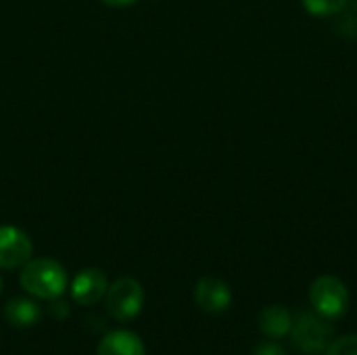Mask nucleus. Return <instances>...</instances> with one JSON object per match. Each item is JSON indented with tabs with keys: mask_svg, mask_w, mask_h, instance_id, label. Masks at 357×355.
I'll return each mask as SVG.
<instances>
[{
	"mask_svg": "<svg viewBox=\"0 0 357 355\" xmlns=\"http://www.w3.org/2000/svg\"><path fill=\"white\" fill-rule=\"evenodd\" d=\"M305 10L316 15V17H326V15H337L347 6V0H301Z\"/></svg>",
	"mask_w": 357,
	"mask_h": 355,
	"instance_id": "11",
	"label": "nucleus"
},
{
	"mask_svg": "<svg viewBox=\"0 0 357 355\" xmlns=\"http://www.w3.org/2000/svg\"><path fill=\"white\" fill-rule=\"evenodd\" d=\"M195 301L205 314L218 316L230 308L232 291L224 280L213 278V276H205L195 287Z\"/></svg>",
	"mask_w": 357,
	"mask_h": 355,
	"instance_id": "6",
	"label": "nucleus"
},
{
	"mask_svg": "<svg viewBox=\"0 0 357 355\" xmlns=\"http://www.w3.org/2000/svg\"><path fill=\"white\" fill-rule=\"evenodd\" d=\"M291 326H293V316L282 305H268L259 314V328L264 335H268L272 339L287 337L291 333Z\"/></svg>",
	"mask_w": 357,
	"mask_h": 355,
	"instance_id": "10",
	"label": "nucleus"
},
{
	"mask_svg": "<svg viewBox=\"0 0 357 355\" xmlns=\"http://www.w3.org/2000/svg\"><path fill=\"white\" fill-rule=\"evenodd\" d=\"M21 287L38 299L54 301L67 289V272L54 259H29L21 270Z\"/></svg>",
	"mask_w": 357,
	"mask_h": 355,
	"instance_id": "1",
	"label": "nucleus"
},
{
	"mask_svg": "<svg viewBox=\"0 0 357 355\" xmlns=\"http://www.w3.org/2000/svg\"><path fill=\"white\" fill-rule=\"evenodd\" d=\"M310 301L324 318H341L349 308V291L337 276H318L310 287Z\"/></svg>",
	"mask_w": 357,
	"mask_h": 355,
	"instance_id": "2",
	"label": "nucleus"
},
{
	"mask_svg": "<svg viewBox=\"0 0 357 355\" xmlns=\"http://www.w3.org/2000/svg\"><path fill=\"white\" fill-rule=\"evenodd\" d=\"M40 316H42L40 305L25 297H15L4 305V318L8 320V324H13L17 328L33 326L40 320Z\"/></svg>",
	"mask_w": 357,
	"mask_h": 355,
	"instance_id": "9",
	"label": "nucleus"
},
{
	"mask_svg": "<svg viewBox=\"0 0 357 355\" xmlns=\"http://www.w3.org/2000/svg\"><path fill=\"white\" fill-rule=\"evenodd\" d=\"M105 303L115 320H134L144 308V289L134 278H119L107 289Z\"/></svg>",
	"mask_w": 357,
	"mask_h": 355,
	"instance_id": "3",
	"label": "nucleus"
},
{
	"mask_svg": "<svg viewBox=\"0 0 357 355\" xmlns=\"http://www.w3.org/2000/svg\"><path fill=\"white\" fill-rule=\"evenodd\" d=\"M326 355H357V335H347L331 341L326 347Z\"/></svg>",
	"mask_w": 357,
	"mask_h": 355,
	"instance_id": "12",
	"label": "nucleus"
},
{
	"mask_svg": "<svg viewBox=\"0 0 357 355\" xmlns=\"http://www.w3.org/2000/svg\"><path fill=\"white\" fill-rule=\"evenodd\" d=\"M102 4H107V6H115V8H123V6H132V4H136L138 0H100Z\"/></svg>",
	"mask_w": 357,
	"mask_h": 355,
	"instance_id": "14",
	"label": "nucleus"
},
{
	"mask_svg": "<svg viewBox=\"0 0 357 355\" xmlns=\"http://www.w3.org/2000/svg\"><path fill=\"white\" fill-rule=\"evenodd\" d=\"M0 291H2V280H0Z\"/></svg>",
	"mask_w": 357,
	"mask_h": 355,
	"instance_id": "15",
	"label": "nucleus"
},
{
	"mask_svg": "<svg viewBox=\"0 0 357 355\" xmlns=\"http://www.w3.org/2000/svg\"><path fill=\"white\" fill-rule=\"evenodd\" d=\"M253 355H287V352L276 343H259L253 349Z\"/></svg>",
	"mask_w": 357,
	"mask_h": 355,
	"instance_id": "13",
	"label": "nucleus"
},
{
	"mask_svg": "<svg viewBox=\"0 0 357 355\" xmlns=\"http://www.w3.org/2000/svg\"><path fill=\"white\" fill-rule=\"evenodd\" d=\"M291 339L293 345L307 355H318L326 352V347L333 341V328L320 320L318 316L310 314V312H301L291 326Z\"/></svg>",
	"mask_w": 357,
	"mask_h": 355,
	"instance_id": "4",
	"label": "nucleus"
},
{
	"mask_svg": "<svg viewBox=\"0 0 357 355\" xmlns=\"http://www.w3.org/2000/svg\"><path fill=\"white\" fill-rule=\"evenodd\" d=\"M107 289H109V282H107L105 272L96 268H86L73 278L71 297L79 305H94L107 295Z\"/></svg>",
	"mask_w": 357,
	"mask_h": 355,
	"instance_id": "7",
	"label": "nucleus"
},
{
	"mask_svg": "<svg viewBox=\"0 0 357 355\" xmlns=\"http://www.w3.org/2000/svg\"><path fill=\"white\" fill-rule=\"evenodd\" d=\"M96 355H146V349L138 335L130 331H111L100 339Z\"/></svg>",
	"mask_w": 357,
	"mask_h": 355,
	"instance_id": "8",
	"label": "nucleus"
},
{
	"mask_svg": "<svg viewBox=\"0 0 357 355\" xmlns=\"http://www.w3.org/2000/svg\"><path fill=\"white\" fill-rule=\"evenodd\" d=\"M33 253L31 239L17 226H0V268H23Z\"/></svg>",
	"mask_w": 357,
	"mask_h": 355,
	"instance_id": "5",
	"label": "nucleus"
}]
</instances>
